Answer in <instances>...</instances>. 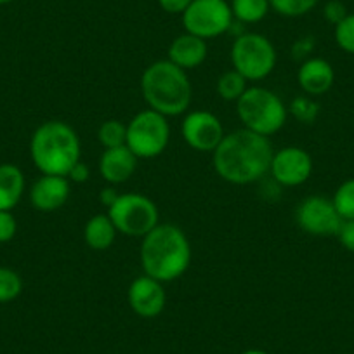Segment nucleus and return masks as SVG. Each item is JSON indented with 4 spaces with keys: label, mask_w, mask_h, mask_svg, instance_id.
<instances>
[{
    "label": "nucleus",
    "mask_w": 354,
    "mask_h": 354,
    "mask_svg": "<svg viewBox=\"0 0 354 354\" xmlns=\"http://www.w3.org/2000/svg\"><path fill=\"white\" fill-rule=\"evenodd\" d=\"M273 153L270 138L238 129L224 136L214 149L212 165L217 176L230 185H254L270 174Z\"/></svg>",
    "instance_id": "f257e3e1"
},
{
    "label": "nucleus",
    "mask_w": 354,
    "mask_h": 354,
    "mask_svg": "<svg viewBox=\"0 0 354 354\" xmlns=\"http://www.w3.org/2000/svg\"><path fill=\"white\" fill-rule=\"evenodd\" d=\"M139 257L145 274L162 283H170L189 270L192 243L185 231L176 224H158L142 238Z\"/></svg>",
    "instance_id": "f03ea898"
},
{
    "label": "nucleus",
    "mask_w": 354,
    "mask_h": 354,
    "mask_svg": "<svg viewBox=\"0 0 354 354\" xmlns=\"http://www.w3.org/2000/svg\"><path fill=\"white\" fill-rule=\"evenodd\" d=\"M141 94L148 108L167 118L179 117L192 106L193 85L188 71L169 59H160L142 71Z\"/></svg>",
    "instance_id": "7ed1b4c3"
},
{
    "label": "nucleus",
    "mask_w": 354,
    "mask_h": 354,
    "mask_svg": "<svg viewBox=\"0 0 354 354\" xmlns=\"http://www.w3.org/2000/svg\"><path fill=\"white\" fill-rule=\"evenodd\" d=\"M32 162L44 176H63L82 160L77 131L63 120H49L35 129L30 139Z\"/></svg>",
    "instance_id": "20e7f679"
},
{
    "label": "nucleus",
    "mask_w": 354,
    "mask_h": 354,
    "mask_svg": "<svg viewBox=\"0 0 354 354\" xmlns=\"http://www.w3.org/2000/svg\"><path fill=\"white\" fill-rule=\"evenodd\" d=\"M236 113L243 129L271 138L287 124L288 106L271 88L252 85L236 101Z\"/></svg>",
    "instance_id": "39448f33"
},
{
    "label": "nucleus",
    "mask_w": 354,
    "mask_h": 354,
    "mask_svg": "<svg viewBox=\"0 0 354 354\" xmlns=\"http://www.w3.org/2000/svg\"><path fill=\"white\" fill-rule=\"evenodd\" d=\"M278 53L274 44L262 33L243 32L231 46L233 70L248 82H259L270 77L277 68Z\"/></svg>",
    "instance_id": "423d86ee"
},
{
    "label": "nucleus",
    "mask_w": 354,
    "mask_h": 354,
    "mask_svg": "<svg viewBox=\"0 0 354 354\" xmlns=\"http://www.w3.org/2000/svg\"><path fill=\"white\" fill-rule=\"evenodd\" d=\"M170 142L169 118L158 111L146 108L139 111L127 124L125 146L139 160H151L162 155Z\"/></svg>",
    "instance_id": "0eeeda50"
},
{
    "label": "nucleus",
    "mask_w": 354,
    "mask_h": 354,
    "mask_svg": "<svg viewBox=\"0 0 354 354\" xmlns=\"http://www.w3.org/2000/svg\"><path fill=\"white\" fill-rule=\"evenodd\" d=\"M106 214L118 233L129 238H145L160 224L158 207L149 196L141 193H120Z\"/></svg>",
    "instance_id": "6e6552de"
},
{
    "label": "nucleus",
    "mask_w": 354,
    "mask_h": 354,
    "mask_svg": "<svg viewBox=\"0 0 354 354\" xmlns=\"http://www.w3.org/2000/svg\"><path fill=\"white\" fill-rule=\"evenodd\" d=\"M181 16L185 32L203 40L224 35L234 23L233 11L226 0H193Z\"/></svg>",
    "instance_id": "1a4fd4ad"
},
{
    "label": "nucleus",
    "mask_w": 354,
    "mask_h": 354,
    "mask_svg": "<svg viewBox=\"0 0 354 354\" xmlns=\"http://www.w3.org/2000/svg\"><path fill=\"white\" fill-rule=\"evenodd\" d=\"M295 223L311 236H337L342 217L330 198L319 195L308 196L295 209Z\"/></svg>",
    "instance_id": "9d476101"
},
{
    "label": "nucleus",
    "mask_w": 354,
    "mask_h": 354,
    "mask_svg": "<svg viewBox=\"0 0 354 354\" xmlns=\"http://www.w3.org/2000/svg\"><path fill=\"white\" fill-rule=\"evenodd\" d=\"M181 136L186 145L198 153H212L226 136L219 117L212 111H188L183 118Z\"/></svg>",
    "instance_id": "9b49d317"
},
{
    "label": "nucleus",
    "mask_w": 354,
    "mask_h": 354,
    "mask_svg": "<svg viewBox=\"0 0 354 354\" xmlns=\"http://www.w3.org/2000/svg\"><path fill=\"white\" fill-rule=\"evenodd\" d=\"M270 174L280 186L297 188L313 174V158L301 146H285L273 153Z\"/></svg>",
    "instance_id": "f8f14e48"
},
{
    "label": "nucleus",
    "mask_w": 354,
    "mask_h": 354,
    "mask_svg": "<svg viewBox=\"0 0 354 354\" xmlns=\"http://www.w3.org/2000/svg\"><path fill=\"white\" fill-rule=\"evenodd\" d=\"M163 285L165 283L148 277V274L134 278L127 290V302L132 313L145 319H151L162 315L167 304V292Z\"/></svg>",
    "instance_id": "ddd939ff"
},
{
    "label": "nucleus",
    "mask_w": 354,
    "mask_h": 354,
    "mask_svg": "<svg viewBox=\"0 0 354 354\" xmlns=\"http://www.w3.org/2000/svg\"><path fill=\"white\" fill-rule=\"evenodd\" d=\"M71 183L63 176H40L30 189V203L40 212H54L66 205Z\"/></svg>",
    "instance_id": "4468645a"
},
{
    "label": "nucleus",
    "mask_w": 354,
    "mask_h": 354,
    "mask_svg": "<svg viewBox=\"0 0 354 354\" xmlns=\"http://www.w3.org/2000/svg\"><path fill=\"white\" fill-rule=\"evenodd\" d=\"M139 158L127 148V146H118V148L104 149L100 158L101 177L111 186L124 185L134 176L138 170Z\"/></svg>",
    "instance_id": "2eb2a0df"
},
{
    "label": "nucleus",
    "mask_w": 354,
    "mask_h": 354,
    "mask_svg": "<svg viewBox=\"0 0 354 354\" xmlns=\"http://www.w3.org/2000/svg\"><path fill=\"white\" fill-rule=\"evenodd\" d=\"M333 82H335L333 66L323 57H309L302 61L297 70L299 87L302 88V93L311 97L328 93L333 87Z\"/></svg>",
    "instance_id": "dca6fc26"
},
{
    "label": "nucleus",
    "mask_w": 354,
    "mask_h": 354,
    "mask_svg": "<svg viewBox=\"0 0 354 354\" xmlns=\"http://www.w3.org/2000/svg\"><path fill=\"white\" fill-rule=\"evenodd\" d=\"M207 54H209L207 40L185 32L170 42L167 59L176 64V66L188 71L198 68L207 59Z\"/></svg>",
    "instance_id": "f3484780"
},
{
    "label": "nucleus",
    "mask_w": 354,
    "mask_h": 354,
    "mask_svg": "<svg viewBox=\"0 0 354 354\" xmlns=\"http://www.w3.org/2000/svg\"><path fill=\"white\" fill-rule=\"evenodd\" d=\"M25 174L15 163H0V210H12L25 193Z\"/></svg>",
    "instance_id": "a211bd4d"
},
{
    "label": "nucleus",
    "mask_w": 354,
    "mask_h": 354,
    "mask_svg": "<svg viewBox=\"0 0 354 354\" xmlns=\"http://www.w3.org/2000/svg\"><path fill=\"white\" fill-rule=\"evenodd\" d=\"M117 227L108 214H94L84 226V240L91 250H108L117 240Z\"/></svg>",
    "instance_id": "6ab92c4d"
},
{
    "label": "nucleus",
    "mask_w": 354,
    "mask_h": 354,
    "mask_svg": "<svg viewBox=\"0 0 354 354\" xmlns=\"http://www.w3.org/2000/svg\"><path fill=\"white\" fill-rule=\"evenodd\" d=\"M230 6L234 21L241 25L261 23L271 11L270 0H233Z\"/></svg>",
    "instance_id": "aec40b11"
},
{
    "label": "nucleus",
    "mask_w": 354,
    "mask_h": 354,
    "mask_svg": "<svg viewBox=\"0 0 354 354\" xmlns=\"http://www.w3.org/2000/svg\"><path fill=\"white\" fill-rule=\"evenodd\" d=\"M248 88V80L243 75L238 73L236 70L224 71L219 78H217L216 91L219 94L221 100L230 101V103H236L243 93Z\"/></svg>",
    "instance_id": "412c9836"
},
{
    "label": "nucleus",
    "mask_w": 354,
    "mask_h": 354,
    "mask_svg": "<svg viewBox=\"0 0 354 354\" xmlns=\"http://www.w3.org/2000/svg\"><path fill=\"white\" fill-rule=\"evenodd\" d=\"M97 139H100L101 146L104 149L125 146V141H127V125L122 124L117 118L103 122L100 129H97Z\"/></svg>",
    "instance_id": "4be33fe9"
},
{
    "label": "nucleus",
    "mask_w": 354,
    "mask_h": 354,
    "mask_svg": "<svg viewBox=\"0 0 354 354\" xmlns=\"http://www.w3.org/2000/svg\"><path fill=\"white\" fill-rule=\"evenodd\" d=\"M288 115H292L301 124H315L319 115V104L308 94L297 96L288 104Z\"/></svg>",
    "instance_id": "5701e85b"
},
{
    "label": "nucleus",
    "mask_w": 354,
    "mask_h": 354,
    "mask_svg": "<svg viewBox=\"0 0 354 354\" xmlns=\"http://www.w3.org/2000/svg\"><path fill=\"white\" fill-rule=\"evenodd\" d=\"M337 212L342 217V221L354 219V177L344 181L339 188L335 189L332 198Z\"/></svg>",
    "instance_id": "b1692460"
},
{
    "label": "nucleus",
    "mask_w": 354,
    "mask_h": 354,
    "mask_svg": "<svg viewBox=\"0 0 354 354\" xmlns=\"http://www.w3.org/2000/svg\"><path fill=\"white\" fill-rule=\"evenodd\" d=\"M319 0H270V6L277 15L285 18H301L316 8Z\"/></svg>",
    "instance_id": "393cba45"
},
{
    "label": "nucleus",
    "mask_w": 354,
    "mask_h": 354,
    "mask_svg": "<svg viewBox=\"0 0 354 354\" xmlns=\"http://www.w3.org/2000/svg\"><path fill=\"white\" fill-rule=\"evenodd\" d=\"M23 292V280L11 268H0V304L18 299Z\"/></svg>",
    "instance_id": "a878e982"
},
{
    "label": "nucleus",
    "mask_w": 354,
    "mask_h": 354,
    "mask_svg": "<svg viewBox=\"0 0 354 354\" xmlns=\"http://www.w3.org/2000/svg\"><path fill=\"white\" fill-rule=\"evenodd\" d=\"M335 42L344 53L354 56V15H347L339 25L335 26Z\"/></svg>",
    "instance_id": "bb28decb"
},
{
    "label": "nucleus",
    "mask_w": 354,
    "mask_h": 354,
    "mask_svg": "<svg viewBox=\"0 0 354 354\" xmlns=\"http://www.w3.org/2000/svg\"><path fill=\"white\" fill-rule=\"evenodd\" d=\"M18 233V221L12 210H0V243H8Z\"/></svg>",
    "instance_id": "cd10ccee"
},
{
    "label": "nucleus",
    "mask_w": 354,
    "mask_h": 354,
    "mask_svg": "<svg viewBox=\"0 0 354 354\" xmlns=\"http://www.w3.org/2000/svg\"><path fill=\"white\" fill-rule=\"evenodd\" d=\"M347 15H349V12H347V8L342 0H328V2L323 6V18H325L326 23H330V25L333 26L339 25Z\"/></svg>",
    "instance_id": "c85d7f7f"
},
{
    "label": "nucleus",
    "mask_w": 354,
    "mask_h": 354,
    "mask_svg": "<svg viewBox=\"0 0 354 354\" xmlns=\"http://www.w3.org/2000/svg\"><path fill=\"white\" fill-rule=\"evenodd\" d=\"M315 47L316 42L311 35L301 37V39L295 40L294 46H292V57H294L295 61H299V63H302V61L311 57V53L315 50Z\"/></svg>",
    "instance_id": "c756f323"
},
{
    "label": "nucleus",
    "mask_w": 354,
    "mask_h": 354,
    "mask_svg": "<svg viewBox=\"0 0 354 354\" xmlns=\"http://www.w3.org/2000/svg\"><path fill=\"white\" fill-rule=\"evenodd\" d=\"M337 238H339L340 245L346 250L354 254V219L353 221H342L339 231H337Z\"/></svg>",
    "instance_id": "7c9ffc66"
},
{
    "label": "nucleus",
    "mask_w": 354,
    "mask_h": 354,
    "mask_svg": "<svg viewBox=\"0 0 354 354\" xmlns=\"http://www.w3.org/2000/svg\"><path fill=\"white\" fill-rule=\"evenodd\" d=\"M66 177L70 183H78V185H82V183H87L88 177H91V167L80 160V162L75 163V165L71 167V170L68 172Z\"/></svg>",
    "instance_id": "2f4dec72"
},
{
    "label": "nucleus",
    "mask_w": 354,
    "mask_h": 354,
    "mask_svg": "<svg viewBox=\"0 0 354 354\" xmlns=\"http://www.w3.org/2000/svg\"><path fill=\"white\" fill-rule=\"evenodd\" d=\"M156 2L167 15H183L193 0H156Z\"/></svg>",
    "instance_id": "473e14b6"
},
{
    "label": "nucleus",
    "mask_w": 354,
    "mask_h": 354,
    "mask_svg": "<svg viewBox=\"0 0 354 354\" xmlns=\"http://www.w3.org/2000/svg\"><path fill=\"white\" fill-rule=\"evenodd\" d=\"M118 196H120V193H118L117 189H115V186L110 185V186H106V188L101 189V193H100V202L103 203V205L106 207V209H110V207L113 205L115 200H117Z\"/></svg>",
    "instance_id": "72a5a7b5"
},
{
    "label": "nucleus",
    "mask_w": 354,
    "mask_h": 354,
    "mask_svg": "<svg viewBox=\"0 0 354 354\" xmlns=\"http://www.w3.org/2000/svg\"><path fill=\"white\" fill-rule=\"evenodd\" d=\"M241 354H268V353H266V351H261V349H247V351H243Z\"/></svg>",
    "instance_id": "f704fd0d"
},
{
    "label": "nucleus",
    "mask_w": 354,
    "mask_h": 354,
    "mask_svg": "<svg viewBox=\"0 0 354 354\" xmlns=\"http://www.w3.org/2000/svg\"><path fill=\"white\" fill-rule=\"evenodd\" d=\"M15 0H0V6H6V4H11Z\"/></svg>",
    "instance_id": "c9c22d12"
}]
</instances>
